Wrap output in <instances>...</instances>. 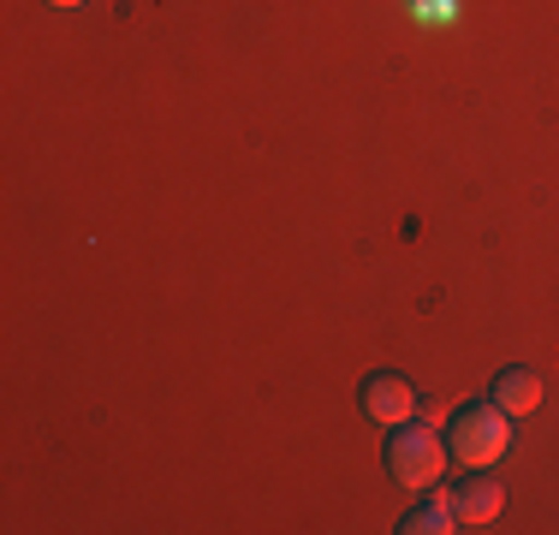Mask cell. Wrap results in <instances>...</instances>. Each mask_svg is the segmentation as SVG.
Instances as JSON below:
<instances>
[{"label": "cell", "instance_id": "8992f818", "mask_svg": "<svg viewBox=\"0 0 559 535\" xmlns=\"http://www.w3.org/2000/svg\"><path fill=\"white\" fill-rule=\"evenodd\" d=\"M495 405L506 417H530L542 405V374L536 369H500L495 374Z\"/></svg>", "mask_w": 559, "mask_h": 535}, {"label": "cell", "instance_id": "7a4b0ae2", "mask_svg": "<svg viewBox=\"0 0 559 535\" xmlns=\"http://www.w3.org/2000/svg\"><path fill=\"white\" fill-rule=\"evenodd\" d=\"M447 464H452L447 435H435V428L423 423V417H417V428H411V423H399L393 435H388V476L399 482V488L429 494L435 482L447 476Z\"/></svg>", "mask_w": 559, "mask_h": 535}, {"label": "cell", "instance_id": "ba28073f", "mask_svg": "<svg viewBox=\"0 0 559 535\" xmlns=\"http://www.w3.org/2000/svg\"><path fill=\"white\" fill-rule=\"evenodd\" d=\"M48 7H84V0H48Z\"/></svg>", "mask_w": 559, "mask_h": 535}, {"label": "cell", "instance_id": "5b68a950", "mask_svg": "<svg viewBox=\"0 0 559 535\" xmlns=\"http://www.w3.org/2000/svg\"><path fill=\"white\" fill-rule=\"evenodd\" d=\"M399 530H405V535H452V530H459V512H452V494L441 488V482H435V488H429V500H423V506H411V512L399 518Z\"/></svg>", "mask_w": 559, "mask_h": 535}, {"label": "cell", "instance_id": "52a82bcc", "mask_svg": "<svg viewBox=\"0 0 559 535\" xmlns=\"http://www.w3.org/2000/svg\"><path fill=\"white\" fill-rule=\"evenodd\" d=\"M405 7H411V19H423V24H447L452 12H459L452 0H405Z\"/></svg>", "mask_w": 559, "mask_h": 535}, {"label": "cell", "instance_id": "3957f363", "mask_svg": "<svg viewBox=\"0 0 559 535\" xmlns=\"http://www.w3.org/2000/svg\"><path fill=\"white\" fill-rule=\"evenodd\" d=\"M357 405H364V417L376 423V428L417 423V387H411L399 369H376L364 381V393H357Z\"/></svg>", "mask_w": 559, "mask_h": 535}, {"label": "cell", "instance_id": "277c9868", "mask_svg": "<svg viewBox=\"0 0 559 535\" xmlns=\"http://www.w3.org/2000/svg\"><path fill=\"white\" fill-rule=\"evenodd\" d=\"M500 506H506V494H500V482H464L459 494H452V512H459V530H488L500 518Z\"/></svg>", "mask_w": 559, "mask_h": 535}, {"label": "cell", "instance_id": "6da1fadb", "mask_svg": "<svg viewBox=\"0 0 559 535\" xmlns=\"http://www.w3.org/2000/svg\"><path fill=\"white\" fill-rule=\"evenodd\" d=\"M447 452H452V464H464V471H495L506 452H512V417H506L495 399H488V405L452 411Z\"/></svg>", "mask_w": 559, "mask_h": 535}]
</instances>
